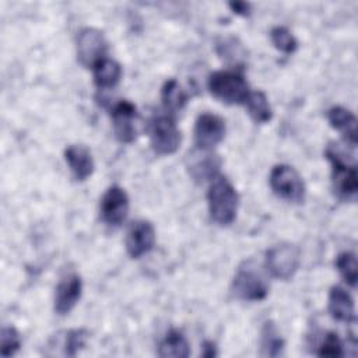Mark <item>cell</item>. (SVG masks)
<instances>
[{"mask_svg": "<svg viewBox=\"0 0 358 358\" xmlns=\"http://www.w3.org/2000/svg\"><path fill=\"white\" fill-rule=\"evenodd\" d=\"M260 354L264 357H278L284 350V340L273 322H266L260 333Z\"/></svg>", "mask_w": 358, "mask_h": 358, "instance_id": "obj_20", "label": "cell"}, {"mask_svg": "<svg viewBox=\"0 0 358 358\" xmlns=\"http://www.w3.org/2000/svg\"><path fill=\"white\" fill-rule=\"evenodd\" d=\"M329 312L338 322L351 323L355 320L354 299L343 287H331L329 292Z\"/></svg>", "mask_w": 358, "mask_h": 358, "instance_id": "obj_16", "label": "cell"}, {"mask_svg": "<svg viewBox=\"0 0 358 358\" xmlns=\"http://www.w3.org/2000/svg\"><path fill=\"white\" fill-rule=\"evenodd\" d=\"M208 90L220 101L229 105H245L250 90L242 73L235 70L214 71L208 77Z\"/></svg>", "mask_w": 358, "mask_h": 358, "instance_id": "obj_2", "label": "cell"}, {"mask_svg": "<svg viewBox=\"0 0 358 358\" xmlns=\"http://www.w3.org/2000/svg\"><path fill=\"white\" fill-rule=\"evenodd\" d=\"M64 159L77 180H85L94 172L91 151L83 144H71L64 150Z\"/></svg>", "mask_w": 358, "mask_h": 358, "instance_id": "obj_15", "label": "cell"}, {"mask_svg": "<svg viewBox=\"0 0 358 358\" xmlns=\"http://www.w3.org/2000/svg\"><path fill=\"white\" fill-rule=\"evenodd\" d=\"M245 106L248 109L249 116L256 123H267L273 117V110L268 103V99L262 91H250Z\"/></svg>", "mask_w": 358, "mask_h": 358, "instance_id": "obj_21", "label": "cell"}, {"mask_svg": "<svg viewBox=\"0 0 358 358\" xmlns=\"http://www.w3.org/2000/svg\"><path fill=\"white\" fill-rule=\"evenodd\" d=\"M301 263V252L292 243H280L266 252V268L278 280H289Z\"/></svg>", "mask_w": 358, "mask_h": 358, "instance_id": "obj_6", "label": "cell"}, {"mask_svg": "<svg viewBox=\"0 0 358 358\" xmlns=\"http://www.w3.org/2000/svg\"><path fill=\"white\" fill-rule=\"evenodd\" d=\"M151 147L159 155H171L176 152L180 144V130L172 115H158L150 130Z\"/></svg>", "mask_w": 358, "mask_h": 358, "instance_id": "obj_7", "label": "cell"}, {"mask_svg": "<svg viewBox=\"0 0 358 358\" xmlns=\"http://www.w3.org/2000/svg\"><path fill=\"white\" fill-rule=\"evenodd\" d=\"M228 6L235 14H239L243 17L249 15V13H250V4L246 1H231V3H228Z\"/></svg>", "mask_w": 358, "mask_h": 358, "instance_id": "obj_28", "label": "cell"}, {"mask_svg": "<svg viewBox=\"0 0 358 358\" xmlns=\"http://www.w3.org/2000/svg\"><path fill=\"white\" fill-rule=\"evenodd\" d=\"M161 98H162L164 108L168 110L169 115L180 110L187 102V94L180 88L178 81L173 78L168 80L164 84L161 90Z\"/></svg>", "mask_w": 358, "mask_h": 358, "instance_id": "obj_22", "label": "cell"}, {"mask_svg": "<svg viewBox=\"0 0 358 358\" xmlns=\"http://www.w3.org/2000/svg\"><path fill=\"white\" fill-rule=\"evenodd\" d=\"M319 357H330V358H337V357H343L344 351H343V343L338 337L337 333L334 331H329L322 344L319 345V351H317Z\"/></svg>", "mask_w": 358, "mask_h": 358, "instance_id": "obj_27", "label": "cell"}, {"mask_svg": "<svg viewBox=\"0 0 358 358\" xmlns=\"http://www.w3.org/2000/svg\"><path fill=\"white\" fill-rule=\"evenodd\" d=\"M203 357L206 358H211V357H215L217 355V351H215V345L211 343V341H207L204 343L203 345Z\"/></svg>", "mask_w": 358, "mask_h": 358, "instance_id": "obj_29", "label": "cell"}, {"mask_svg": "<svg viewBox=\"0 0 358 358\" xmlns=\"http://www.w3.org/2000/svg\"><path fill=\"white\" fill-rule=\"evenodd\" d=\"M88 333L84 329L69 330L64 333L63 338V354L67 357H76L78 351L85 347Z\"/></svg>", "mask_w": 358, "mask_h": 358, "instance_id": "obj_25", "label": "cell"}, {"mask_svg": "<svg viewBox=\"0 0 358 358\" xmlns=\"http://www.w3.org/2000/svg\"><path fill=\"white\" fill-rule=\"evenodd\" d=\"M326 155L331 164V182L336 194L348 201H354L358 193V173L355 164L347 161L338 147L330 145Z\"/></svg>", "mask_w": 358, "mask_h": 358, "instance_id": "obj_3", "label": "cell"}, {"mask_svg": "<svg viewBox=\"0 0 358 358\" xmlns=\"http://www.w3.org/2000/svg\"><path fill=\"white\" fill-rule=\"evenodd\" d=\"M327 119L329 123L331 124L333 129L338 130L350 143L352 147L357 144V119L355 115L343 108V106H333L327 112Z\"/></svg>", "mask_w": 358, "mask_h": 358, "instance_id": "obj_17", "label": "cell"}, {"mask_svg": "<svg viewBox=\"0 0 358 358\" xmlns=\"http://www.w3.org/2000/svg\"><path fill=\"white\" fill-rule=\"evenodd\" d=\"M189 354V343L179 330L168 331L158 347V355L162 358H186Z\"/></svg>", "mask_w": 358, "mask_h": 358, "instance_id": "obj_18", "label": "cell"}, {"mask_svg": "<svg viewBox=\"0 0 358 358\" xmlns=\"http://www.w3.org/2000/svg\"><path fill=\"white\" fill-rule=\"evenodd\" d=\"M336 267L340 273V275L344 278V281L355 288L357 278H358V270H357V257L351 252H343L336 259Z\"/></svg>", "mask_w": 358, "mask_h": 358, "instance_id": "obj_23", "label": "cell"}, {"mask_svg": "<svg viewBox=\"0 0 358 358\" xmlns=\"http://www.w3.org/2000/svg\"><path fill=\"white\" fill-rule=\"evenodd\" d=\"M136 116H137L136 106L126 99L117 102L113 106V110H112L113 131H115L116 138L120 143L129 144V143L134 141V138H136V126H134Z\"/></svg>", "mask_w": 358, "mask_h": 358, "instance_id": "obj_14", "label": "cell"}, {"mask_svg": "<svg viewBox=\"0 0 358 358\" xmlns=\"http://www.w3.org/2000/svg\"><path fill=\"white\" fill-rule=\"evenodd\" d=\"M129 214L127 193L119 186H110L101 199V217L109 227H119Z\"/></svg>", "mask_w": 358, "mask_h": 358, "instance_id": "obj_10", "label": "cell"}, {"mask_svg": "<svg viewBox=\"0 0 358 358\" xmlns=\"http://www.w3.org/2000/svg\"><path fill=\"white\" fill-rule=\"evenodd\" d=\"M207 203L210 217L218 225H229L236 218L239 196L232 183L225 176L217 175L210 180Z\"/></svg>", "mask_w": 358, "mask_h": 358, "instance_id": "obj_1", "label": "cell"}, {"mask_svg": "<svg viewBox=\"0 0 358 358\" xmlns=\"http://www.w3.org/2000/svg\"><path fill=\"white\" fill-rule=\"evenodd\" d=\"M21 347L20 333L13 326H4L0 336V354L1 357L14 355Z\"/></svg>", "mask_w": 358, "mask_h": 358, "instance_id": "obj_26", "label": "cell"}, {"mask_svg": "<svg viewBox=\"0 0 358 358\" xmlns=\"http://www.w3.org/2000/svg\"><path fill=\"white\" fill-rule=\"evenodd\" d=\"M108 42L105 35L96 28H84L77 36V59L84 67L94 69L105 59Z\"/></svg>", "mask_w": 358, "mask_h": 358, "instance_id": "obj_8", "label": "cell"}, {"mask_svg": "<svg viewBox=\"0 0 358 358\" xmlns=\"http://www.w3.org/2000/svg\"><path fill=\"white\" fill-rule=\"evenodd\" d=\"M83 281L76 273L63 277L55 291V312L57 315H67L73 310L81 298Z\"/></svg>", "mask_w": 358, "mask_h": 358, "instance_id": "obj_13", "label": "cell"}, {"mask_svg": "<svg viewBox=\"0 0 358 358\" xmlns=\"http://www.w3.org/2000/svg\"><path fill=\"white\" fill-rule=\"evenodd\" d=\"M232 292L243 301H263L267 296L268 285L262 271L253 262H243L232 280Z\"/></svg>", "mask_w": 358, "mask_h": 358, "instance_id": "obj_4", "label": "cell"}, {"mask_svg": "<svg viewBox=\"0 0 358 358\" xmlns=\"http://www.w3.org/2000/svg\"><path fill=\"white\" fill-rule=\"evenodd\" d=\"M225 136V122L214 113H201L194 124V143L199 148L213 150Z\"/></svg>", "mask_w": 358, "mask_h": 358, "instance_id": "obj_11", "label": "cell"}, {"mask_svg": "<svg viewBox=\"0 0 358 358\" xmlns=\"http://www.w3.org/2000/svg\"><path fill=\"white\" fill-rule=\"evenodd\" d=\"M270 187L281 199L289 203H303L305 200V183L301 175L289 165H275L270 172Z\"/></svg>", "mask_w": 358, "mask_h": 358, "instance_id": "obj_5", "label": "cell"}, {"mask_svg": "<svg viewBox=\"0 0 358 358\" xmlns=\"http://www.w3.org/2000/svg\"><path fill=\"white\" fill-rule=\"evenodd\" d=\"M270 38L275 49H278L282 53L291 55L298 48V42L295 36L285 27H274L270 31Z\"/></svg>", "mask_w": 358, "mask_h": 358, "instance_id": "obj_24", "label": "cell"}, {"mask_svg": "<svg viewBox=\"0 0 358 358\" xmlns=\"http://www.w3.org/2000/svg\"><path fill=\"white\" fill-rule=\"evenodd\" d=\"M122 77V67L112 59H102L94 67V83L98 88H112Z\"/></svg>", "mask_w": 358, "mask_h": 358, "instance_id": "obj_19", "label": "cell"}, {"mask_svg": "<svg viewBox=\"0 0 358 358\" xmlns=\"http://www.w3.org/2000/svg\"><path fill=\"white\" fill-rule=\"evenodd\" d=\"M221 158L213 150L196 147L186 155V169L193 180L203 183L220 175Z\"/></svg>", "mask_w": 358, "mask_h": 358, "instance_id": "obj_9", "label": "cell"}, {"mask_svg": "<svg viewBox=\"0 0 358 358\" xmlns=\"http://www.w3.org/2000/svg\"><path fill=\"white\" fill-rule=\"evenodd\" d=\"M155 229L150 221L140 220L131 224L126 236V250L130 257L138 259L152 250Z\"/></svg>", "mask_w": 358, "mask_h": 358, "instance_id": "obj_12", "label": "cell"}]
</instances>
